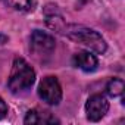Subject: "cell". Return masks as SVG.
I'll return each mask as SVG.
<instances>
[{"instance_id": "6da1fadb", "label": "cell", "mask_w": 125, "mask_h": 125, "mask_svg": "<svg viewBox=\"0 0 125 125\" xmlns=\"http://www.w3.org/2000/svg\"><path fill=\"white\" fill-rule=\"evenodd\" d=\"M62 32L68 38H71L72 41L80 43L99 54H103L107 49L104 38L97 31H94L91 28H87L83 25H66Z\"/></svg>"}, {"instance_id": "5b68a950", "label": "cell", "mask_w": 125, "mask_h": 125, "mask_svg": "<svg viewBox=\"0 0 125 125\" xmlns=\"http://www.w3.org/2000/svg\"><path fill=\"white\" fill-rule=\"evenodd\" d=\"M109 110V102L103 94H93L85 103L87 118L93 122L100 121Z\"/></svg>"}, {"instance_id": "9c48e42d", "label": "cell", "mask_w": 125, "mask_h": 125, "mask_svg": "<svg viewBox=\"0 0 125 125\" xmlns=\"http://www.w3.org/2000/svg\"><path fill=\"white\" fill-rule=\"evenodd\" d=\"M125 90V85H124V81L121 78H112L107 85H106V93L110 96V97H118L124 93Z\"/></svg>"}, {"instance_id": "277c9868", "label": "cell", "mask_w": 125, "mask_h": 125, "mask_svg": "<svg viewBox=\"0 0 125 125\" xmlns=\"http://www.w3.org/2000/svg\"><path fill=\"white\" fill-rule=\"evenodd\" d=\"M38 96L47 104L56 106L62 100V87L56 77H46L38 85Z\"/></svg>"}, {"instance_id": "7a4b0ae2", "label": "cell", "mask_w": 125, "mask_h": 125, "mask_svg": "<svg viewBox=\"0 0 125 125\" xmlns=\"http://www.w3.org/2000/svg\"><path fill=\"white\" fill-rule=\"evenodd\" d=\"M35 81V72L34 69L30 66V63L22 59V57H16L13 60V66H12V72L8 81V87L13 94L18 93H24L28 88H31V85Z\"/></svg>"}, {"instance_id": "8992f818", "label": "cell", "mask_w": 125, "mask_h": 125, "mask_svg": "<svg viewBox=\"0 0 125 125\" xmlns=\"http://www.w3.org/2000/svg\"><path fill=\"white\" fill-rule=\"evenodd\" d=\"M74 66L85 71V72H93L97 68V57L90 53V52H78L72 57Z\"/></svg>"}, {"instance_id": "30bf717a", "label": "cell", "mask_w": 125, "mask_h": 125, "mask_svg": "<svg viewBox=\"0 0 125 125\" xmlns=\"http://www.w3.org/2000/svg\"><path fill=\"white\" fill-rule=\"evenodd\" d=\"M6 113H8V104L5 103V100H3L2 97H0V119L5 118Z\"/></svg>"}, {"instance_id": "52a82bcc", "label": "cell", "mask_w": 125, "mask_h": 125, "mask_svg": "<svg viewBox=\"0 0 125 125\" xmlns=\"http://www.w3.org/2000/svg\"><path fill=\"white\" fill-rule=\"evenodd\" d=\"M25 124H59V119L54 118L50 112L46 110H40V109H32L27 113Z\"/></svg>"}, {"instance_id": "3957f363", "label": "cell", "mask_w": 125, "mask_h": 125, "mask_svg": "<svg viewBox=\"0 0 125 125\" xmlns=\"http://www.w3.org/2000/svg\"><path fill=\"white\" fill-rule=\"evenodd\" d=\"M30 50L35 59L49 57L54 50V38L40 30H35L30 37Z\"/></svg>"}, {"instance_id": "ba28073f", "label": "cell", "mask_w": 125, "mask_h": 125, "mask_svg": "<svg viewBox=\"0 0 125 125\" xmlns=\"http://www.w3.org/2000/svg\"><path fill=\"white\" fill-rule=\"evenodd\" d=\"M3 2L10 9L19 12H30L35 6V0H3Z\"/></svg>"}, {"instance_id": "8fae6325", "label": "cell", "mask_w": 125, "mask_h": 125, "mask_svg": "<svg viewBox=\"0 0 125 125\" xmlns=\"http://www.w3.org/2000/svg\"><path fill=\"white\" fill-rule=\"evenodd\" d=\"M88 2H91V0H78L80 6H83V5H85V3H88Z\"/></svg>"}]
</instances>
